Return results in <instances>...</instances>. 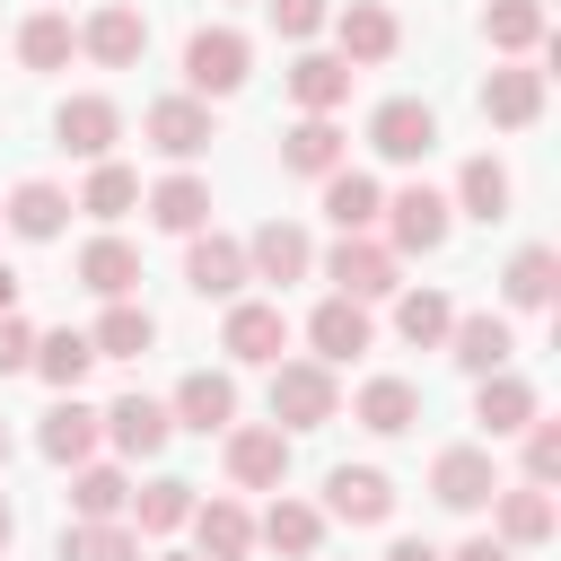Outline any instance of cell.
Listing matches in <instances>:
<instances>
[{"mask_svg": "<svg viewBox=\"0 0 561 561\" xmlns=\"http://www.w3.org/2000/svg\"><path fill=\"white\" fill-rule=\"evenodd\" d=\"M333 403H342V394H333V368H324V359H280V368H272V421H280V430H324Z\"/></svg>", "mask_w": 561, "mask_h": 561, "instance_id": "1", "label": "cell"}, {"mask_svg": "<svg viewBox=\"0 0 561 561\" xmlns=\"http://www.w3.org/2000/svg\"><path fill=\"white\" fill-rule=\"evenodd\" d=\"M368 140H377V158L412 167V158H430V149H438V114H430L421 96H386V105L368 114Z\"/></svg>", "mask_w": 561, "mask_h": 561, "instance_id": "2", "label": "cell"}, {"mask_svg": "<svg viewBox=\"0 0 561 561\" xmlns=\"http://www.w3.org/2000/svg\"><path fill=\"white\" fill-rule=\"evenodd\" d=\"M184 79H193V96L245 88V35H237V26H202V35L184 44Z\"/></svg>", "mask_w": 561, "mask_h": 561, "instance_id": "3", "label": "cell"}, {"mask_svg": "<svg viewBox=\"0 0 561 561\" xmlns=\"http://www.w3.org/2000/svg\"><path fill=\"white\" fill-rule=\"evenodd\" d=\"M324 508H333L342 526H386V517H394V482H386L377 465H333V473H324Z\"/></svg>", "mask_w": 561, "mask_h": 561, "instance_id": "4", "label": "cell"}, {"mask_svg": "<svg viewBox=\"0 0 561 561\" xmlns=\"http://www.w3.org/2000/svg\"><path fill=\"white\" fill-rule=\"evenodd\" d=\"M377 219L394 228V254H438V245H447V202H438L430 184H403Z\"/></svg>", "mask_w": 561, "mask_h": 561, "instance_id": "5", "label": "cell"}, {"mask_svg": "<svg viewBox=\"0 0 561 561\" xmlns=\"http://www.w3.org/2000/svg\"><path fill=\"white\" fill-rule=\"evenodd\" d=\"M280 473H289V430H280V421H272V430H228V482L280 491Z\"/></svg>", "mask_w": 561, "mask_h": 561, "instance_id": "6", "label": "cell"}, {"mask_svg": "<svg viewBox=\"0 0 561 561\" xmlns=\"http://www.w3.org/2000/svg\"><path fill=\"white\" fill-rule=\"evenodd\" d=\"M79 44H88V61L131 70V61L149 53V18H140L131 0H114V9H96V18H88V35H79Z\"/></svg>", "mask_w": 561, "mask_h": 561, "instance_id": "7", "label": "cell"}, {"mask_svg": "<svg viewBox=\"0 0 561 561\" xmlns=\"http://www.w3.org/2000/svg\"><path fill=\"white\" fill-rule=\"evenodd\" d=\"M333 289L359 298V307L386 298V289H394V245H377V237H342V245H333Z\"/></svg>", "mask_w": 561, "mask_h": 561, "instance_id": "8", "label": "cell"}, {"mask_svg": "<svg viewBox=\"0 0 561 561\" xmlns=\"http://www.w3.org/2000/svg\"><path fill=\"white\" fill-rule=\"evenodd\" d=\"M280 342H289V316H280L272 298L228 307V333H219V351H228V359H280Z\"/></svg>", "mask_w": 561, "mask_h": 561, "instance_id": "9", "label": "cell"}, {"mask_svg": "<svg viewBox=\"0 0 561 561\" xmlns=\"http://www.w3.org/2000/svg\"><path fill=\"white\" fill-rule=\"evenodd\" d=\"M149 149H167V158H202V149H210V105H202V96H167V105H149Z\"/></svg>", "mask_w": 561, "mask_h": 561, "instance_id": "10", "label": "cell"}, {"mask_svg": "<svg viewBox=\"0 0 561 561\" xmlns=\"http://www.w3.org/2000/svg\"><path fill=\"white\" fill-rule=\"evenodd\" d=\"M377 210H386L377 175H359V167H333V175H324V219H333L342 237H368V228H377Z\"/></svg>", "mask_w": 561, "mask_h": 561, "instance_id": "11", "label": "cell"}, {"mask_svg": "<svg viewBox=\"0 0 561 561\" xmlns=\"http://www.w3.org/2000/svg\"><path fill=\"white\" fill-rule=\"evenodd\" d=\"M430 491H438L447 508H482V500L500 491V473H491V456H482V447H447V456L430 465Z\"/></svg>", "mask_w": 561, "mask_h": 561, "instance_id": "12", "label": "cell"}, {"mask_svg": "<svg viewBox=\"0 0 561 561\" xmlns=\"http://www.w3.org/2000/svg\"><path fill=\"white\" fill-rule=\"evenodd\" d=\"M184 280H193L202 298H237V289H245V245H237V237H193Z\"/></svg>", "mask_w": 561, "mask_h": 561, "instance_id": "13", "label": "cell"}, {"mask_svg": "<svg viewBox=\"0 0 561 561\" xmlns=\"http://www.w3.org/2000/svg\"><path fill=\"white\" fill-rule=\"evenodd\" d=\"M307 342H316L324 359H359V351H368V307L333 289V298H324V307L307 316Z\"/></svg>", "mask_w": 561, "mask_h": 561, "instance_id": "14", "label": "cell"}, {"mask_svg": "<svg viewBox=\"0 0 561 561\" xmlns=\"http://www.w3.org/2000/svg\"><path fill=\"white\" fill-rule=\"evenodd\" d=\"M175 421H184V430H202V438H210V430H228V421H237V386H228L219 368H193V377L175 386Z\"/></svg>", "mask_w": 561, "mask_h": 561, "instance_id": "15", "label": "cell"}, {"mask_svg": "<svg viewBox=\"0 0 561 561\" xmlns=\"http://www.w3.org/2000/svg\"><path fill=\"white\" fill-rule=\"evenodd\" d=\"M96 430H105V421H96V412H88L79 394H61V403L44 412V430H35V447H44L53 465H88V447H96Z\"/></svg>", "mask_w": 561, "mask_h": 561, "instance_id": "16", "label": "cell"}, {"mask_svg": "<svg viewBox=\"0 0 561 561\" xmlns=\"http://www.w3.org/2000/svg\"><path fill=\"white\" fill-rule=\"evenodd\" d=\"M193 535H202V561H245L254 552V517L237 500H193Z\"/></svg>", "mask_w": 561, "mask_h": 561, "instance_id": "17", "label": "cell"}, {"mask_svg": "<svg viewBox=\"0 0 561 561\" xmlns=\"http://www.w3.org/2000/svg\"><path fill=\"white\" fill-rule=\"evenodd\" d=\"M289 96H298L307 114H333V105L351 96V61H342V53H298V61H289Z\"/></svg>", "mask_w": 561, "mask_h": 561, "instance_id": "18", "label": "cell"}, {"mask_svg": "<svg viewBox=\"0 0 561 561\" xmlns=\"http://www.w3.org/2000/svg\"><path fill=\"white\" fill-rule=\"evenodd\" d=\"M482 114L508 123V131H526V123L543 114V70H491V79H482Z\"/></svg>", "mask_w": 561, "mask_h": 561, "instance_id": "19", "label": "cell"}, {"mask_svg": "<svg viewBox=\"0 0 561 561\" xmlns=\"http://www.w3.org/2000/svg\"><path fill=\"white\" fill-rule=\"evenodd\" d=\"M53 131H61V149H70V158H105V149H114V131H123V114H114L105 96H70Z\"/></svg>", "mask_w": 561, "mask_h": 561, "instance_id": "20", "label": "cell"}, {"mask_svg": "<svg viewBox=\"0 0 561 561\" xmlns=\"http://www.w3.org/2000/svg\"><path fill=\"white\" fill-rule=\"evenodd\" d=\"M280 167H289V175H333V167H342V131H333V114L289 123V131H280Z\"/></svg>", "mask_w": 561, "mask_h": 561, "instance_id": "21", "label": "cell"}, {"mask_svg": "<svg viewBox=\"0 0 561 561\" xmlns=\"http://www.w3.org/2000/svg\"><path fill=\"white\" fill-rule=\"evenodd\" d=\"M307 228H289V219H263L254 228V245H245V272H263V280H298L307 272Z\"/></svg>", "mask_w": 561, "mask_h": 561, "instance_id": "22", "label": "cell"}, {"mask_svg": "<svg viewBox=\"0 0 561 561\" xmlns=\"http://www.w3.org/2000/svg\"><path fill=\"white\" fill-rule=\"evenodd\" d=\"M158 342V324H149V307H131V298H105V316H96V333H88V351L96 359H140Z\"/></svg>", "mask_w": 561, "mask_h": 561, "instance_id": "23", "label": "cell"}, {"mask_svg": "<svg viewBox=\"0 0 561 561\" xmlns=\"http://www.w3.org/2000/svg\"><path fill=\"white\" fill-rule=\"evenodd\" d=\"M473 421H482L491 438L526 430V421H535V386H526V377H508V368H491V377H482V394H473Z\"/></svg>", "mask_w": 561, "mask_h": 561, "instance_id": "24", "label": "cell"}, {"mask_svg": "<svg viewBox=\"0 0 561 561\" xmlns=\"http://www.w3.org/2000/svg\"><path fill=\"white\" fill-rule=\"evenodd\" d=\"M167 430H175V421H167V403H149V394H123V403L105 412V438H114L123 456H158Z\"/></svg>", "mask_w": 561, "mask_h": 561, "instance_id": "25", "label": "cell"}, {"mask_svg": "<svg viewBox=\"0 0 561 561\" xmlns=\"http://www.w3.org/2000/svg\"><path fill=\"white\" fill-rule=\"evenodd\" d=\"M149 219H158L167 237H202V219H210V184H202V175H167V184L149 193Z\"/></svg>", "mask_w": 561, "mask_h": 561, "instance_id": "26", "label": "cell"}, {"mask_svg": "<svg viewBox=\"0 0 561 561\" xmlns=\"http://www.w3.org/2000/svg\"><path fill=\"white\" fill-rule=\"evenodd\" d=\"M333 35H342V61H386V53H394V18H386L377 0H351V9L333 18Z\"/></svg>", "mask_w": 561, "mask_h": 561, "instance_id": "27", "label": "cell"}, {"mask_svg": "<svg viewBox=\"0 0 561 561\" xmlns=\"http://www.w3.org/2000/svg\"><path fill=\"white\" fill-rule=\"evenodd\" d=\"M0 219H9L18 237H35V245H44V237H61L70 202H61V184H44V175H35V184H18V193H9V210H0Z\"/></svg>", "mask_w": 561, "mask_h": 561, "instance_id": "28", "label": "cell"}, {"mask_svg": "<svg viewBox=\"0 0 561 561\" xmlns=\"http://www.w3.org/2000/svg\"><path fill=\"white\" fill-rule=\"evenodd\" d=\"M447 342H456V359H465L473 377H491V368H508V351H517L500 316H456V324H447Z\"/></svg>", "mask_w": 561, "mask_h": 561, "instance_id": "29", "label": "cell"}, {"mask_svg": "<svg viewBox=\"0 0 561 561\" xmlns=\"http://www.w3.org/2000/svg\"><path fill=\"white\" fill-rule=\"evenodd\" d=\"M412 421H421V394H412L403 377H368V386H359V430L394 438V430H412Z\"/></svg>", "mask_w": 561, "mask_h": 561, "instance_id": "30", "label": "cell"}, {"mask_svg": "<svg viewBox=\"0 0 561 561\" xmlns=\"http://www.w3.org/2000/svg\"><path fill=\"white\" fill-rule=\"evenodd\" d=\"M491 500H500V543H543V535H552L543 482H517V491H491Z\"/></svg>", "mask_w": 561, "mask_h": 561, "instance_id": "31", "label": "cell"}, {"mask_svg": "<svg viewBox=\"0 0 561 561\" xmlns=\"http://www.w3.org/2000/svg\"><path fill=\"white\" fill-rule=\"evenodd\" d=\"M79 280H88V289H96V298H123V289H131V280H140V254H131V245H123V237H96V245H88V254H79Z\"/></svg>", "mask_w": 561, "mask_h": 561, "instance_id": "32", "label": "cell"}, {"mask_svg": "<svg viewBox=\"0 0 561 561\" xmlns=\"http://www.w3.org/2000/svg\"><path fill=\"white\" fill-rule=\"evenodd\" d=\"M88 359H96V351H88V333H44L26 368H35L44 386H61V394H79V377H88Z\"/></svg>", "mask_w": 561, "mask_h": 561, "instance_id": "33", "label": "cell"}, {"mask_svg": "<svg viewBox=\"0 0 561 561\" xmlns=\"http://www.w3.org/2000/svg\"><path fill=\"white\" fill-rule=\"evenodd\" d=\"M61 561H140V543H131V526H114V517H79V526L61 535Z\"/></svg>", "mask_w": 561, "mask_h": 561, "instance_id": "34", "label": "cell"}, {"mask_svg": "<svg viewBox=\"0 0 561 561\" xmlns=\"http://www.w3.org/2000/svg\"><path fill=\"white\" fill-rule=\"evenodd\" d=\"M70 44H79V35H70V18H61V9H44V18H26V26H18V61H26V70H61V61H70Z\"/></svg>", "mask_w": 561, "mask_h": 561, "instance_id": "35", "label": "cell"}, {"mask_svg": "<svg viewBox=\"0 0 561 561\" xmlns=\"http://www.w3.org/2000/svg\"><path fill=\"white\" fill-rule=\"evenodd\" d=\"M316 535H324V517H316L307 500H272V517H263V543H272V552L307 561V552H316Z\"/></svg>", "mask_w": 561, "mask_h": 561, "instance_id": "36", "label": "cell"}, {"mask_svg": "<svg viewBox=\"0 0 561 561\" xmlns=\"http://www.w3.org/2000/svg\"><path fill=\"white\" fill-rule=\"evenodd\" d=\"M456 202H465L473 219H500V210H508V167H500V158H465Z\"/></svg>", "mask_w": 561, "mask_h": 561, "instance_id": "37", "label": "cell"}, {"mask_svg": "<svg viewBox=\"0 0 561 561\" xmlns=\"http://www.w3.org/2000/svg\"><path fill=\"white\" fill-rule=\"evenodd\" d=\"M552 280H561V254L552 245H526L508 263V307H552Z\"/></svg>", "mask_w": 561, "mask_h": 561, "instance_id": "38", "label": "cell"}, {"mask_svg": "<svg viewBox=\"0 0 561 561\" xmlns=\"http://www.w3.org/2000/svg\"><path fill=\"white\" fill-rule=\"evenodd\" d=\"M394 324H403V342H421V351H430V342H447L456 307H447L438 289H403V298H394Z\"/></svg>", "mask_w": 561, "mask_h": 561, "instance_id": "39", "label": "cell"}, {"mask_svg": "<svg viewBox=\"0 0 561 561\" xmlns=\"http://www.w3.org/2000/svg\"><path fill=\"white\" fill-rule=\"evenodd\" d=\"M131 517H140V535H175V526L193 517V482H175V473H167V482H149V491L131 500Z\"/></svg>", "mask_w": 561, "mask_h": 561, "instance_id": "40", "label": "cell"}, {"mask_svg": "<svg viewBox=\"0 0 561 561\" xmlns=\"http://www.w3.org/2000/svg\"><path fill=\"white\" fill-rule=\"evenodd\" d=\"M482 26H491L500 53H535V44H543V0H491Z\"/></svg>", "mask_w": 561, "mask_h": 561, "instance_id": "41", "label": "cell"}, {"mask_svg": "<svg viewBox=\"0 0 561 561\" xmlns=\"http://www.w3.org/2000/svg\"><path fill=\"white\" fill-rule=\"evenodd\" d=\"M131 202H140V175H131V167H114V158H96V175H88L79 210H96V219H123Z\"/></svg>", "mask_w": 561, "mask_h": 561, "instance_id": "42", "label": "cell"}, {"mask_svg": "<svg viewBox=\"0 0 561 561\" xmlns=\"http://www.w3.org/2000/svg\"><path fill=\"white\" fill-rule=\"evenodd\" d=\"M123 500H131V491H123L114 465H79V473H70V508H79V517H123Z\"/></svg>", "mask_w": 561, "mask_h": 561, "instance_id": "43", "label": "cell"}, {"mask_svg": "<svg viewBox=\"0 0 561 561\" xmlns=\"http://www.w3.org/2000/svg\"><path fill=\"white\" fill-rule=\"evenodd\" d=\"M561 473V421H526V482Z\"/></svg>", "mask_w": 561, "mask_h": 561, "instance_id": "44", "label": "cell"}, {"mask_svg": "<svg viewBox=\"0 0 561 561\" xmlns=\"http://www.w3.org/2000/svg\"><path fill=\"white\" fill-rule=\"evenodd\" d=\"M263 9H272V26H280V35H316V26L333 18L324 0H263Z\"/></svg>", "mask_w": 561, "mask_h": 561, "instance_id": "45", "label": "cell"}, {"mask_svg": "<svg viewBox=\"0 0 561 561\" xmlns=\"http://www.w3.org/2000/svg\"><path fill=\"white\" fill-rule=\"evenodd\" d=\"M26 359H35V333H26L18 307H9V316H0V368H26Z\"/></svg>", "mask_w": 561, "mask_h": 561, "instance_id": "46", "label": "cell"}, {"mask_svg": "<svg viewBox=\"0 0 561 561\" xmlns=\"http://www.w3.org/2000/svg\"><path fill=\"white\" fill-rule=\"evenodd\" d=\"M386 561H447V552H438V543H421V535H403V543H394Z\"/></svg>", "mask_w": 561, "mask_h": 561, "instance_id": "47", "label": "cell"}, {"mask_svg": "<svg viewBox=\"0 0 561 561\" xmlns=\"http://www.w3.org/2000/svg\"><path fill=\"white\" fill-rule=\"evenodd\" d=\"M447 561H508V543H491V535H473L465 552H447Z\"/></svg>", "mask_w": 561, "mask_h": 561, "instance_id": "48", "label": "cell"}, {"mask_svg": "<svg viewBox=\"0 0 561 561\" xmlns=\"http://www.w3.org/2000/svg\"><path fill=\"white\" fill-rule=\"evenodd\" d=\"M9 307H18V272L0 263V316H9Z\"/></svg>", "mask_w": 561, "mask_h": 561, "instance_id": "49", "label": "cell"}, {"mask_svg": "<svg viewBox=\"0 0 561 561\" xmlns=\"http://www.w3.org/2000/svg\"><path fill=\"white\" fill-rule=\"evenodd\" d=\"M9 535H18V508H9V500H0V543H9Z\"/></svg>", "mask_w": 561, "mask_h": 561, "instance_id": "50", "label": "cell"}, {"mask_svg": "<svg viewBox=\"0 0 561 561\" xmlns=\"http://www.w3.org/2000/svg\"><path fill=\"white\" fill-rule=\"evenodd\" d=\"M158 561H193V552H158Z\"/></svg>", "mask_w": 561, "mask_h": 561, "instance_id": "51", "label": "cell"}, {"mask_svg": "<svg viewBox=\"0 0 561 561\" xmlns=\"http://www.w3.org/2000/svg\"><path fill=\"white\" fill-rule=\"evenodd\" d=\"M0 465H9V430H0Z\"/></svg>", "mask_w": 561, "mask_h": 561, "instance_id": "52", "label": "cell"}]
</instances>
